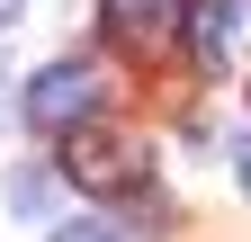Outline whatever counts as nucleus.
I'll use <instances>...</instances> for the list:
<instances>
[{
  "instance_id": "f257e3e1",
  "label": "nucleus",
  "mask_w": 251,
  "mask_h": 242,
  "mask_svg": "<svg viewBox=\"0 0 251 242\" xmlns=\"http://www.w3.org/2000/svg\"><path fill=\"white\" fill-rule=\"evenodd\" d=\"M63 179L72 189H90V197H126L144 179V153H135V135H117V126H72L63 135Z\"/></svg>"
},
{
  "instance_id": "f03ea898",
  "label": "nucleus",
  "mask_w": 251,
  "mask_h": 242,
  "mask_svg": "<svg viewBox=\"0 0 251 242\" xmlns=\"http://www.w3.org/2000/svg\"><path fill=\"white\" fill-rule=\"evenodd\" d=\"M99 99H108V81H99V63H45L36 81H27V126L36 135H72V126H90L99 117Z\"/></svg>"
},
{
  "instance_id": "7ed1b4c3",
  "label": "nucleus",
  "mask_w": 251,
  "mask_h": 242,
  "mask_svg": "<svg viewBox=\"0 0 251 242\" xmlns=\"http://www.w3.org/2000/svg\"><path fill=\"white\" fill-rule=\"evenodd\" d=\"M188 9H198V0H99L108 36H117L126 54H162L179 27H188Z\"/></svg>"
},
{
  "instance_id": "20e7f679",
  "label": "nucleus",
  "mask_w": 251,
  "mask_h": 242,
  "mask_svg": "<svg viewBox=\"0 0 251 242\" xmlns=\"http://www.w3.org/2000/svg\"><path fill=\"white\" fill-rule=\"evenodd\" d=\"M188 45H198L206 72L233 63V0H206V9H188Z\"/></svg>"
},
{
  "instance_id": "39448f33",
  "label": "nucleus",
  "mask_w": 251,
  "mask_h": 242,
  "mask_svg": "<svg viewBox=\"0 0 251 242\" xmlns=\"http://www.w3.org/2000/svg\"><path fill=\"white\" fill-rule=\"evenodd\" d=\"M9 197H18V216H45V206H54V189H45V170H18V179H9Z\"/></svg>"
},
{
  "instance_id": "423d86ee",
  "label": "nucleus",
  "mask_w": 251,
  "mask_h": 242,
  "mask_svg": "<svg viewBox=\"0 0 251 242\" xmlns=\"http://www.w3.org/2000/svg\"><path fill=\"white\" fill-rule=\"evenodd\" d=\"M54 242H135V233H117V224H99V216H81V224H54Z\"/></svg>"
},
{
  "instance_id": "0eeeda50",
  "label": "nucleus",
  "mask_w": 251,
  "mask_h": 242,
  "mask_svg": "<svg viewBox=\"0 0 251 242\" xmlns=\"http://www.w3.org/2000/svg\"><path fill=\"white\" fill-rule=\"evenodd\" d=\"M233 179H242V197H251V135L233 144Z\"/></svg>"
},
{
  "instance_id": "6e6552de",
  "label": "nucleus",
  "mask_w": 251,
  "mask_h": 242,
  "mask_svg": "<svg viewBox=\"0 0 251 242\" xmlns=\"http://www.w3.org/2000/svg\"><path fill=\"white\" fill-rule=\"evenodd\" d=\"M9 9H18V0H0V27H9Z\"/></svg>"
},
{
  "instance_id": "1a4fd4ad",
  "label": "nucleus",
  "mask_w": 251,
  "mask_h": 242,
  "mask_svg": "<svg viewBox=\"0 0 251 242\" xmlns=\"http://www.w3.org/2000/svg\"><path fill=\"white\" fill-rule=\"evenodd\" d=\"M242 27H251V18H242Z\"/></svg>"
}]
</instances>
